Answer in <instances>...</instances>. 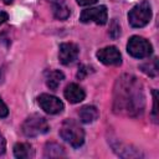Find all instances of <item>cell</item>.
<instances>
[{"mask_svg":"<svg viewBox=\"0 0 159 159\" xmlns=\"http://www.w3.org/2000/svg\"><path fill=\"white\" fill-rule=\"evenodd\" d=\"M48 129H50V125H48L46 118H43L40 114H31L30 117H27L24 120V123L21 125L22 133L29 138L42 135V134L47 133Z\"/></svg>","mask_w":159,"mask_h":159,"instance_id":"3957f363","label":"cell"},{"mask_svg":"<svg viewBox=\"0 0 159 159\" xmlns=\"http://www.w3.org/2000/svg\"><path fill=\"white\" fill-rule=\"evenodd\" d=\"M113 109L118 114L137 117L144 109L143 86L132 75L120 76L114 86Z\"/></svg>","mask_w":159,"mask_h":159,"instance_id":"6da1fadb","label":"cell"},{"mask_svg":"<svg viewBox=\"0 0 159 159\" xmlns=\"http://www.w3.org/2000/svg\"><path fill=\"white\" fill-rule=\"evenodd\" d=\"M60 135L73 148H80L84 143V130L75 119L63 120L60 128Z\"/></svg>","mask_w":159,"mask_h":159,"instance_id":"7a4b0ae2","label":"cell"},{"mask_svg":"<svg viewBox=\"0 0 159 159\" xmlns=\"http://www.w3.org/2000/svg\"><path fill=\"white\" fill-rule=\"evenodd\" d=\"M152 19V6L148 1H142L137 4L128 12V21L132 27H143L149 24Z\"/></svg>","mask_w":159,"mask_h":159,"instance_id":"277c9868","label":"cell"},{"mask_svg":"<svg viewBox=\"0 0 159 159\" xmlns=\"http://www.w3.org/2000/svg\"><path fill=\"white\" fill-rule=\"evenodd\" d=\"M158 92L154 89L153 91V111H152V116H153V119L154 122L157 123L158 122V109H157V101H158Z\"/></svg>","mask_w":159,"mask_h":159,"instance_id":"d6986e66","label":"cell"},{"mask_svg":"<svg viewBox=\"0 0 159 159\" xmlns=\"http://www.w3.org/2000/svg\"><path fill=\"white\" fill-rule=\"evenodd\" d=\"M52 9H53V15H55V17L58 19V20H66V19L70 16V14H71L70 7H68L62 0H58V1L53 2Z\"/></svg>","mask_w":159,"mask_h":159,"instance_id":"9a60e30c","label":"cell"},{"mask_svg":"<svg viewBox=\"0 0 159 159\" xmlns=\"http://www.w3.org/2000/svg\"><path fill=\"white\" fill-rule=\"evenodd\" d=\"M63 78H65V75L60 70H51L46 72V84L52 91H56L58 88Z\"/></svg>","mask_w":159,"mask_h":159,"instance_id":"4fadbf2b","label":"cell"},{"mask_svg":"<svg viewBox=\"0 0 159 159\" xmlns=\"http://www.w3.org/2000/svg\"><path fill=\"white\" fill-rule=\"evenodd\" d=\"M92 72H93V67L87 66V65H80L78 72H77V78L78 80H83V78H86Z\"/></svg>","mask_w":159,"mask_h":159,"instance_id":"e0dca14e","label":"cell"},{"mask_svg":"<svg viewBox=\"0 0 159 159\" xmlns=\"http://www.w3.org/2000/svg\"><path fill=\"white\" fill-rule=\"evenodd\" d=\"M14 155L17 159H30L35 157V150L29 143H16L14 145Z\"/></svg>","mask_w":159,"mask_h":159,"instance_id":"8fae6325","label":"cell"},{"mask_svg":"<svg viewBox=\"0 0 159 159\" xmlns=\"http://www.w3.org/2000/svg\"><path fill=\"white\" fill-rule=\"evenodd\" d=\"M43 157L45 158H60V157H65V149L62 145L57 144V143H47L43 150Z\"/></svg>","mask_w":159,"mask_h":159,"instance_id":"5bb4252c","label":"cell"},{"mask_svg":"<svg viewBox=\"0 0 159 159\" xmlns=\"http://www.w3.org/2000/svg\"><path fill=\"white\" fill-rule=\"evenodd\" d=\"M12 1H14V0H2V2H4V4H6V5L12 4Z\"/></svg>","mask_w":159,"mask_h":159,"instance_id":"cb8c5ba5","label":"cell"},{"mask_svg":"<svg viewBox=\"0 0 159 159\" xmlns=\"http://www.w3.org/2000/svg\"><path fill=\"white\" fill-rule=\"evenodd\" d=\"M5 149H6V142L2 137V134L0 133V155L5 153Z\"/></svg>","mask_w":159,"mask_h":159,"instance_id":"7402d4cb","label":"cell"},{"mask_svg":"<svg viewBox=\"0 0 159 159\" xmlns=\"http://www.w3.org/2000/svg\"><path fill=\"white\" fill-rule=\"evenodd\" d=\"M80 119L83 123H92L99 117V112L94 106H83L78 112Z\"/></svg>","mask_w":159,"mask_h":159,"instance_id":"7c38bea8","label":"cell"},{"mask_svg":"<svg viewBox=\"0 0 159 159\" xmlns=\"http://www.w3.org/2000/svg\"><path fill=\"white\" fill-rule=\"evenodd\" d=\"M7 114H9L7 106L5 104V102L0 97V118H5V117H7Z\"/></svg>","mask_w":159,"mask_h":159,"instance_id":"ffe728a7","label":"cell"},{"mask_svg":"<svg viewBox=\"0 0 159 159\" xmlns=\"http://www.w3.org/2000/svg\"><path fill=\"white\" fill-rule=\"evenodd\" d=\"M107 20H108V12L104 5L86 9L81 12V16H80V21L83 24L94 22L97 25H104Z\"/></svg>","mask_w":159,"mask_h":159,"instance_id":"8992f818","label":"cell"},{"mask_svg":"<svg viewBox=\"0 0 159 159\" xmlns=\"http://www.w3.org/2000/svg\"><path fill=\"white\" fill-rule=\"evenodd\" d=\"M7 19H9V15L5 11H0V25L4 24V22H6Z\"/></svg>","mask_w":159,"mask_h":159,"instance_id":"603a6c76","label":"cell"},{"mask_svg":"<svg viewBox=\"0 0 159 159\" xmlns=\"http://www.w3.org/2000/svg\"><path fill=\"white\" fill-rule=\"evenodd\" d=\"M97 58L107 66H119L122 63V55L116 46H107L98 50Z\"/></svg>","mask_w":159,"mask_h":159,"instance_id":"ba28073f","label":"cell"},{"mask_svg":"<svg viewBox=\"0 0 159 159\" xmlns=\"http://www.w3.org/2000/svg\"><path fill=\"white\" fill-rule=\"evenodd\" d=\"M37 103L41 107V109L46 112L47 114H58L65 108L63 102L60 98H57L56 96L48 94V93L40 94L37 97Z\"/></svg>","mask_w":159,"mask_h":159,"instance_id":"52a82bcc","label":"cell"},{"mask_svg":"<svg viewBox=\"0 0 159 159\" xmlns=\"http://www.w3.org/2000/svg\"><path fill=\"white\" fill-rule=\"evenodd\" d=\"M127 51L134 58H145L152 55L153 47L147 39L142 36H132L127 43Z\"/></svg>","mask_w":159,"mask_h":159,"instance_id":"5b68a950","label":"cell"},{"mask_svg":"<svg viewBox=\"0 0 159 159\" xmlns=\"http://www.w3.org/2000/svg\"><path fill=\"white\" fill-rule=\"evenodd\" d=\"M109 35H111L112 39H117L120 35V26H119V24L117 22L116 19H113V21L109 26Z\"/></svg>","mask_w":159,"mask_h":159,"instance_id":"ac0fdd59","label":"cell"},{"mask_svg":"<svg viewBox=\"0 0 159 159\" xmlns=\"http://www.w3.org/2000/svg\"><path fill=\"white\" fill-rule=\"evenodd\" d=\"M98 0H77V4L80 6H88V5H93L96 4Z\"/></svg>","mask_w":159,"mask_h":159,"instance_id":"44dd1931","label":"cell"},{"mask_svg":"<svg viewBox=\"0 0 159 159\" xmlns=\"http://www.w3.org/2000/svg\"><path fill=\"white\" fill-rule=\"evenodd\" d=\"M65 98L70 102V103H80L86 97V93L83 91V88L77 84V83H70L66 86L65 88Z\"/></svg>","mask_w":159,"mask_h":159,"instance_id":"30bf717a","label":"cell"},{"mask_svg":"<svg viewBox=\"0 0 159 159\" xmlns=\"http://www.w3.org/2000/svg\"><path fill=\"white\" fill-rule=\"evenodd\" d=\"M78 53H80V48L76 43L63 42L60 45L58 48V60L62 65H70L77 60Z\"/></svg>","mask_w":159,"mask_h":159,"instance_id":"9c48e42d","label":"cell"},{"mask_svg":"<svg viewBox=\"0 0 159 159\" xmlns=\"http://www.w3.org/2000/svg\"><path fill=\"white\" fill-rule=\"evenodd\" d=\"M142 71L144 73H147L148 76L150 77H155L158 75V62H157V58L152 60V62H147L144 65L140 66Z\"/></svg>","mask_w":159,"mask_h":159,"instance_id":"2e32d148","label":"cell"}]
</instances>
